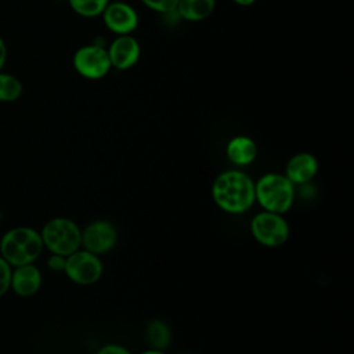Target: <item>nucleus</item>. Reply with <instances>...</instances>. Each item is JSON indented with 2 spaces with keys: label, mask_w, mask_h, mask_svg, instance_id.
<instances>
[{
  "label": "nucleus",
  "mask_w": 354,
  "mask_h": 354,
  "mask_svg": "<svg viewBox=\"0 0 354 354\" xmlns=\"http://www.w3.org/2000/svg\"><path fill=\"white\" fill-rule=\"evenodd\" d=\"M212 196L223 212L241 214L248 212L256 202L254 183L243 171L227 170L213 181Z\"/></svg>",
  "instance_id": "1"
},
{
  "label": "nucleus",
  "mask_w": 354,
  "mask_h": 354,
  "mask_svg": "<svg viewBox=\"0 0 354 354\" xmlns=\"http://www.w3.org/2000/svg\"><path fill=\"white\" fill-rule=\"evenodd\" d=\"M44 245L41 235L30 227H17L10 230L0 242V256L10 266H24L33 263L41 253Z\"/></svg>",
  "instance_id": "2"
},
{
  "label": "nucleus",
  "mask_w": 354,
  "mask_h": 354,
  "mask_svg": "<svg viewBox=\"0 0 354 354\" xmlns=\"http://www.w3.org/2000/svg\"><path fill=\"white\" fill-rule=\"evenodd\" d=\"M254 199L271 213H286L295 201V185L285 174L267 173L254 183Z\"/></svg>",
  "instance_id": "3"
},
{
  "label": "nucleus",
  "mask_w": 354,
  "mask_h": 354,
  "mask_svg": "<svg viewBox=\"0 0 354 354\" xmlns=\"http://www.w3.org/2000/svg\"><path fill=\"white\" fill-rule=\"evenodd\" d=\"M43 245L54 254L69 256L82 246V231L77 224L65 217L51 218L41 230Z\"/></svg>",
  "instance_id": "4"
},
{
  "label": "nucleus",
  "mask_w": 354,
  "mask_h": 354,
  "mask_svg": "<svg viewBox=\"0 0 354 354\" xmlns=\"http://www.w3.org/2000/svg\"><path fill=\"white\" fill-rule=\"evenodd\" d=\"M250 232L260 245L278 248L289 239L290 228L282 214L264 210L252 218Z\"/></svg>",
  "instance_id": "5"
},
{
  "label": "nucleus",
  "mask_w": 354,
  "mask_h": 354,
  "mask_svg": "<svg viewBox=\"0 0 354 354\" xmlns=\"http://www.w3.org/2000/svg\"><path fill=\"white\" fill-rule=\"evenodd\" d=\"M75 71L90 80H98L112 69L108 50L100 44H86L79 47L72 58Z\"/></svg>",
  "instance_id": "6"
},
{
  "label": "nucleus",
  "mask_w": 354,
  "mask_h": 354,
  "mask_svg": "<svg viewBox=\"0 0 354 354\" xmlns=\"http://www.w3.org/2000/svg\"><path fill=\"white\" fill-rule=\"evenodd\" d=\"M104 271V266L100 257L88 250H76L66 256L64 272L66 277L77 285L95 283Z\"/></svg>",
  "instance_id": "7"
},
{
  "label": "nucleus",
  "mask_w": 354,
  "mask_h": 354,
  "mask_svg": "<svg viewBox=\"0 0 354 354\" xmlns=\"http://www.w3.org/2000/svg\"><path fill=\"white\" fill-rule=\"evenodd\" d=\"M101 17L105 26L116 36L131 35L137 29L140 21L134 7L123 0L109 1Z\"/></svg>",
  "instance_id": "8"
},
{
  "label": "nucleus",
  "mask_w": 354,
  "mask_h": 354,
  "mask_svg": "<svg viewBox=\"0 0 354 354\" xmlns=\"http://www.w3.org/2000/svg\"><path fill=\"white\" fill-rule=\"evenodd\" d=\"M116 241L118 231L106 220L93 221L82 231V246L97 256L109 252L116 245Z\"/></svg>",
  "instance_id": "9"
},
{
  "label": "nucleus",
  "mask_w": 354,
  "mask_h": 354,
  "mask_svg": "<svg viewBox=\"0 0 354 354\" xmlns=\"http://www.w3.org/2000/svg\"><path fill=\"white\" fill-rule=\"evenodd\" d=\"M106 50L112 68L118 71H127L133 68L141 55L140 43L131 35L116 36Z\"/></svg>",
  "instance_id": "10"
},
{
  "label": "nucleus",
  "mask_w": 354,
  "mask_h": 354,
  "mask_svg": "<svg viewBox=\"0 0 354 354\" xmlns=\"http://www.w3.org/2000/svg\"><path fill=\"white\" fill-rule=\"evenodd\" d=\"M318 171V160L310 152H300L293 155L285 167V176L293 185H303L310 183Z\"/></svg>",
  "instance_id": "11"
},
{
  "label": "nucleus",
  "mask_w": 354,
  "mask_h": 354,
  "mask_svg": "<svg viewBox=\"0 0 354 354\" xmlns=\"http://www.w3.org/2000/svg\"><path fill=\"white\" fill-rule=\"evenodd\" d=\"M41 285V274L33 263L15 268L11 274V289L22 297L33 296Z\"/></svg>",
  "instance_id": "12"
},
{
  "label": "nucleus",
  "mask_w": 354,
  "mask_h": 354,
  "mask_svg": "<svg viewBox=\"0 0 354 354\" xmlns=\"http://www.w3.org/2000/svg\"><path fill=\"white\" fill-rule=\"evenodd\" d=\"M225 152L234 165L248 166L257 156V145L250 137L236 136L228 141Z\"/></svg>",
  "instance_id": "13"
},
{
  "label": "nucleus",
  "mask_w": 354,
  "mask_h": 354,
  "mask_svg": "<svg viewBox=\"0 0 354 354\" xmlns=\"http://www.w3.org/2000/svg\"><path fill=\"white\" fill-rule=\"evenodd\" d=\"M216 8V0H178L176 14L185 21H203L212 15Z\"/></svg>",
  "instance_id": "14"
},
{
  "label": "nucleus",
  "mask_w": 354,
  "mask_h": 354,
  "mask_svg": "<svg viewBox=\"0 0 354 354\" xmlns=\"http://www.w3.org/2000/svg\"><path fill=\"white\" fill-rule=\"evenodd\" d=\"M145 336H147L149 346L156 350L166 348L171 340L169 326L159 319H153L148 324V326L145 329Z\"/></svg>",
  "instance_id": "15"
},
{
  "label": "nucleus",
  "mask_w": 354,
  "mask_h": 354,
  "mask_svg": "<svg viewBox=\"0 0 354 354\" xmlns=\"http://www.w3.org/2000/svg\"><path fill=\"white\" fill-rule=\"evenodd\" d=\"M24 87L21 80L11 75L0 71V101L1 102H12L17 101L22 95Z\"/></svg>",
  "instance_id": "16"
},
{
  "label": "nucleus",
  "mask_w": 354,
  "mask_h": 354,
  "mask_svg": "<svg viewBox=\"0 0 354 354\" xmlns=\"http://www.w3.org/2000/svg\"><path fill=\"white\" fill-rule=\"evenodd\" d=\"M71 8L80 17L94 18L100 17L109 0H68Z\"/></svg>",
  "instance_id": "17"
},
{
  "label": "nucleus",
  "mask_w": 354,
  "mask_h": 354,
  "mask_svg": "<svg viewBox=\"0 0 354 354\" xmlns=\"http://www.w3.org/2000/svg\"><path fill=\"white\" fill-rule=\"evenodd\" d=\"M149 10L160 12V14H169L173 12L178 4V0H141Z\"/></svg>",
  "instance_id": "18"
},
{
  "label": "nucleus",
  "mask_w": 354,
  "mask_h": 354,
  "mask_svg": "<svg viewBox=\"0 0 354 354\" xmlns=\"http://www.w3.org/2000/svg\"><path fill=\"white\" fill-rule=\"evenodd\" d=\"M11 266L0 256V296L11 288Z\"/></svg>",
  "instance_id": "19"
},
{
  "label": "nucleus",
  "mask_w": 354,
  "mask_h": 354,
  "mask_svg": "<svg viewBox=\"0 0 354 354\" xmlns=\"http://www.w3.org/2000/svg\"><path fill=\"white\" fill-rule=\"evenodd\" d=\"M97 354H131L124 346H120V344H106L104 347H101Z\"/></svg>",
  "instance_id": "20"
},
{
  "label": "nucleus",
  "mask_w": 354,
  "mask_h": 354,
  "mask_svg": "<svg viewBox=\"0 0 354 354\" xmlns=\"http://www.w3.org/2000/svg\"><path fill=\"white\" fill-rule=\"evenodd\" d=\"M65 256H59V254H54L48 259L47 266L53 270V271H64L65 268Z\"/></svg>",
  "instance_id": "21"
},
{
  "label": "nucleus",
  "mask_w": 354,
  "mask_h": 354,
  "mask_svg": "<svg viewBox=\"0 0 354 354\" xmlns=\"http://www.w3.org/2000/svg\"><path fill=\"white\" fill-rule=\"evenodd\" d=\"M6 61H7V46H6L4 40L0 36V71L3 69Z\"/></svg>",
  "instance_id": "22"
},
{
  "label": "nucleus",
  "mask_w": 354,
  "mask_h": 354,
  "mask_svg": "<svg viewBox=\"0 0 354 354\" xmlns=\"http://www.w3.org/2000/svg\"><path fill=\"white\" fill-rule=\"evenodd\" d=\"M256 0H234V3H236L238 6H242V7H248V6H252Z\"/></svg>",
  "instance_id": "23"
},
{
  "label": "nucleus",
  "mask_w": 354,
  "mask_h": 354,
  "mask_svg": "<svg viewBox=\"0 0 354 354\" xmlns=\"http://www.w3.org/2000/svg\"><path fill=\"white\" fill-rule=\"evenodd\" d=\"M141 354H166V353H163V350L151 348V350H147V351H144V353H141Z\"/></svg>",
  "instance_id": "24"
},
{
  "label": "nucleus",
  "mask_w": 354,
  "mask_h": 354,
  "mask_svg": "<svg viewBox=\"0 0 354 354\" xmlns=\"http://www.w3.org/2000/svg\"><path fill=\"white\" fill-rule=\"evenodd\" d=\"M109 1H120V0H109Z\"/></svg>",
  "instance_id": "25"
},
{
  "label": "nucleus",
  "mask_w": 354,
  "mask_h": 354,
  "mask_svg": "<svg viewBox=\"0 0 354 354\" xmlns=\"http://www.w3.org/2000/svg\"><path fill=\"white\" fill-rule=\"evenodd\" d=\"M55 1H64V0H55Z\"/></svg>",
  "instance_id": "26"
},
{
  "label": "nucleus",
  "mask_w": 354,
  "mask_h": 354,
  "mask_svg": "<svg viewBox=\"0 0 354 354\" xmlns=\"http://www.w3.org/2000/svg\"><path fill=\"white\" fill-rule=\"evenodd\" d=\"M0 218H1V214H0Z\"/></svg>",
  "instance_id": "27"
}]
</instances>
